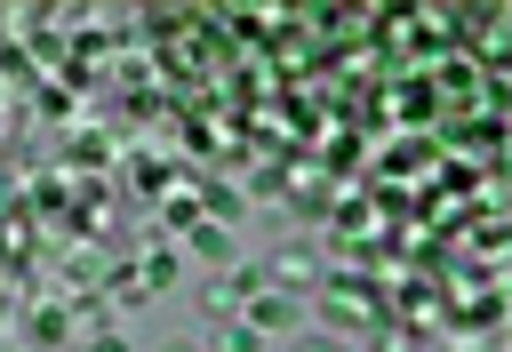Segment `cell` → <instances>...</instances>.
Here are the masks:
<instances>
[{
  "instance_id": "cell-8",
  "label": "cell",
  "mask_w": 512,
  "mask_h": 352,
  "mask_svg": "<svg viewBox=\"0 0 512 352\" xmlns=\"http://www.w3.org/2000/svg\"><path fill=\"white\" fill-rule=\"evenodd\" d=\"M296 352H344V344H336V336H304Z\"/></svg>"
},
{
  "instance_id": "cell-6",
  "label": "cell",
  "mask_w": 512,
  "mask_h": 352,
  "mask_svg": "<svg viewBox=\"0 0 512 352\" xmlns=\"http://www.w3.org/2000/svg\"><path fill=\"white\" fill-rule=\"evenodd\" d=\"M88 352H128V336H120V328H96V336H88Z\"/></svg>"
},
{
  "instance_id": "cell-1",
  "label": "cell",
  "mask_w": 512,
  "mask_h": 352,
  "mask_svg": "<svg viewBox=\"0 0 512 352\" xmlns=\"http://www.w3.org/2000/svg\"><path fill=\"white\" fill-rule=\"evenodd\" d=\"M296 320H304L296 296H248V312H240V328H256V336H296Z\"/></svg>"
},
{
  "instance_id": "cell-5",
  "label": "cell",
  "mask_w": 512,
  "mask_h": 352,
  "mask_svg": "<svg viewBox=\"0 0 512 352\" xmlns=\"http://www.w3.org/2000/svg\"><path fill=\"white\" fill-rule=\"evenodd\" d=\"M144 280H152V288H168V280H176V256H168V248H152V256H144Z\"/></svg>"
},
{
  "instance_id": "cell-4",
  "label": "cell",
  "mask_w": 512,
  "mask_h": 352,
  "mask_svg": "<svg viewBox=\"0 0 512 352\" xmlns=\"http://www.w3.org/2000/svg\"><path fill=\"white\" fill-rule=\"evenodd\" d=\"M216 352H264V336H256V328H240V320H232V328H224V336H216Z\"/></svg>"
},
{
  "instance_id": "cell-9",
  "label": "cell",
  "mask_w": 512,
  "mask_h": 352,
  "mask_svg": "<svg viewBox=\"0 0 512 352\" xmlns=\"http://www.w3.org/2000/svg\"><path fill=\"white\" fill-rule=\"evenodd\" d=\"M440 352H448V344H440Z\"/></svg>"
},
{
  "instance_id": "cell-2",
  "label": "cell",
  "mask_w": 512,
  "mask_h": 352,
  "mask_svg": "<svg viewBox=\"0 0 512 352\" xmlns=\"http://www.w3.org/2000/svg\"><path fill=\"white\" fill-rule=\"evenodd\" d=\"M64 336H72V320H64L56 304H40V312H24V344H32V352H48V344H64Z\"/></svg>"
},
{
  "instance_id": "cell-3",
  "label": "cell",
  "mask_w": 512,
  "mask_h": 352,
  "mask_svg": "<svg viewBox=\"0 0 512 352\" xmlns=\"http://www.w3.org/2000/svg\"><path fill=\"white\" fill-rule=\"evenodd\" d=\"M184 248H192V256H208V264H232V232H224V224H192V232H184Z\"/></svg>"
},
{
  "instance_id": "cell-7",
  "label": "cell",
  "mask_w": 512,
  "mask_h": 352,
  "mask_svg": "<svg viewBox=\"0 0 512 352\" xmlns=\"http://www.w3.org/2000/svg\"><path fill=\"white\" fill-rule=\"evenodd\" d=\"M160 352H216V344H208V336H168Z\"/></svg>"
}]
</instances>
